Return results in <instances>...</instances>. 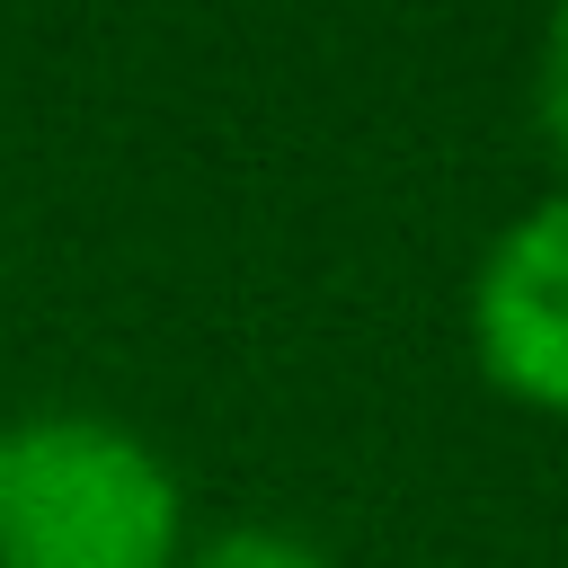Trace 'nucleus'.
I'll return each instance as SVG.
<instances>
[{
  "instance_id": "f257e3e1",
  "label": "nucleus",
  "mask_w": 568,
  "mask_h": 568,
  "mask_svg": "<svg viewBox=\"0 0 568 568\" xmlns=\"http://www.w3.org/2000/svg\"><path fill=\"white\" fill-rule=\"evenodd\" d=\"M0 568H178L169 462L80 408L0 426Z\"/></svg>"
},
{
  "instance_id": "f03ea898",
  "label": "nucleus",
  "mask_w": 568,
  "mask_h": 568,
  "mask_svg": "<svg viewBox=\"0 0 568 568\" xmlns=\"http://www.w3.org/2000/svg\"><path fill=\"white\" fill-rule=\"evenodd\" d=\"M470 346L506 399L568 417V195L506 222L497 248L479 257Z\"/></svg>"
},
{
  "instance_id": "7ed1b4c3",
  "label": "nucleus",
  "mask_w": 568,
  "mask_h": 568,
  "mask_svg": "<svg viewBox=\"0 0 568 568\" xmlns=\"http://www.w3.org/2000/svg\"><path fill=\"white\" fill-rule=\"evenodd\" d=\"M195 568H337L320 541H302V532H275V524H240V532H222V541H204L195 550Z\"/></svg>"
},
{
  "instance_id": "20e7f679",
  "label": "nucleus",
  "mask_w": 568,
  "mask_h": 568,
  "mask_svg": "<svg viewBox=\"0 0 568 568\" xmlns=\"http://www.w3.org/2000/svg\"><path fill=\"white\" fill-rule=\"evenodd\" d=\"M532 89H541V124H550V142H559V160H568V9H559L550 36H541V71H532Z\"/></svg>"
}]
</instances>
